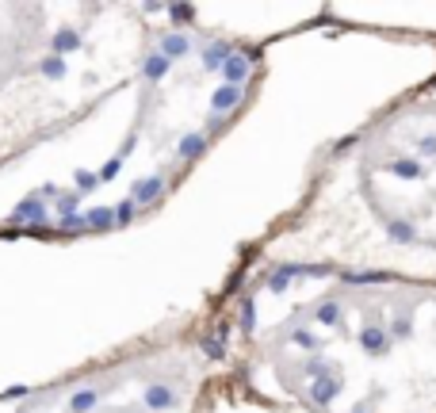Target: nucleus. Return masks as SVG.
Masks as SVG:
<instances>
[{
    "mask_svg": "<svg viewBox=\"0 0 436 413\" xmlns=\"http://www.w3.org/2000/svg\"><path fill=\"white\" fill-rule=\"evenodd\" d=\"M211 310L233 391L295 413H436V287L241 256Z\"/></svg>",
    "mask_w": 436,
    "mask_h": 413,
    "instance_id": "nucleus-1",
    "label": "nucleus"
},
{
    "mask_svg": "<svg viewBox=\"0 0 436 413\" xmlns=\"http://www.w3.org/2000/svg\"><path fill=\"white\" fill-rule=\"evenodd\" d=\"M264 46L203 23L188 4H157L142 61L85 119L92 142L66 180L15 207V222L123 230L153 215L253 108Z\"/></svg>",
    "mask_w": 436,
    "mask_h": 413,
    "instance_id": "nucleus-2",
    "label": "nucleus"
},
{
    "mask_svg": "<svg viewBox=\"0 0 436 413\" xmlns=\"http://www.w3.org/2000/svg\"><path fill=\"white\" fill-rule=\"evenodd\" d=\"M245 261L436 287V85L402 92L310 165Z\"/></svg>",
    "mask_w": 436,
    "mask_h": 413,
    "instance_id": "nucleus-3",
    "label": "nucleus"
},
{
    "mask_svg": "<svg viewBox=\"0 0 436 413\" xmlns=\"http://www.w3.org/2000/svg\"><path fill=\"white\" fill-rule=\"evenodd\" d=\"M222 391H233L230 360L207 303L38 394L27 413H211Z\"/></svg>",
    "mask_w": 436,
    "mask_h": 413,
    "instance_id": "nucleus-4",
    "label": "nucleus"
},
{
    "mask_svg": "<svg viewBox=\"0 0 436 413\" xmlns=\"http://www.w3.org/2000/svg\"><path fill=\"white\" fill-rule=\"evenodd\" d=\"M433 85H436V77H433Z\"/></svg>",
    "mask_w": 436,
    "mask_h": 413,
    "instance_id": "nucleus-5",
    "label": "nucleus"
}]
</instances>
